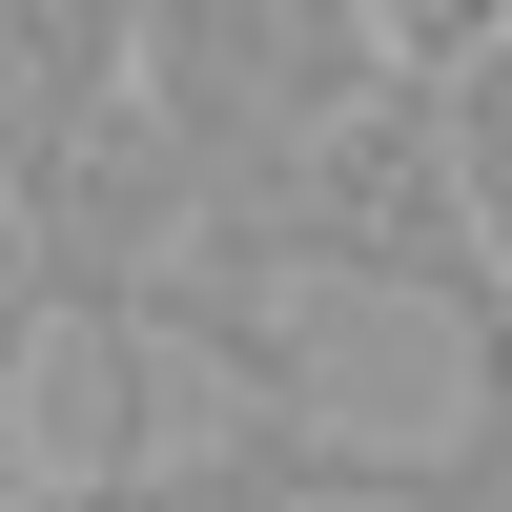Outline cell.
<instances>
[{"instance_id":"8","label":"cell","mask_w":512,"mask_h":512,"mask_svg":"<svg viewBox=\"0 0 512 512\" xmlns=\"http://www.w3.org/2000/svg\"><path fill=\"white\" fill-rule=\"evenodd\" d=\"M21 369H41V349H0V492H21Z\"/></svg>"},{"instance_id":"1","label":"cell","mask_w":512,"mask_h":512,"mask_svg":"<svg viewBox=\"0 0 512 512\" xmlns=\"http://www.w3.org/2000/svg\"><path fill=\"white\" fill-rule=\"evenodd\" d=\"M226 267L267 287H349V308H431V328H472L512 308L492 287V246H472V185H451V123H431V62H390L369 103H328L308 144L267 164V185L226 205Z\"/></svg>"},{"instance_id":"10","label":"cell","mask_w":512,"mask_h":512,"mask_svg":"<svg viewBox=\"0 0 512 512\" xmlns=\"http://www.w3.org/2000/svg\"><path fill=\"white\" fill-rule=\"evenodd\" d=\"M308 512H328V492H308Z\"/></svg>"},{"instance_id":"3","label":"cell","mask_w":512,"mask_h":512,"mask_svg":"<svg viewBox=\"0 0 512 512\" xmlns=\"http://www.w3.org/2000/svg\"><path fill=\"white\" fill-rule=\"evenodd\" d=\"M287 492H328V512H512V308H472V410L410 431V451L287 410Z\"/></svg>"},{"instance_id":"4","label":"cell","mask_w":512,"mask_h":512,"mask_svg":"<svg viewBox=\"0 0 512 512\" xmlns=\"http://www.w3.org/2000/svg\"><path fill=\"white\" fill-rule=\"evenodd\" d=\"M144 82V0H0V185H62Z\"/></svg>"},{"instance_id":"7","label":"cell","mask_w":512,"mask_h":512,"mask_svg":"<svg viewBox=\"0 0 512 512\" xmlns=\"http://www.w3.org/2000/svg\"><path fill=\"white\" fill-rule=\"evenodd\" d=\"M0 349H62V308H41V205L0 185Z\"/></svg>"},{"instance_id":"2","label":"cell","mask_w":512,"mask_h":512,"mask_svg":"<svg viewBox=\"0 0 512 512\" xmlns=\"http://www.w3.org/2000/svg\"><path fill=\"white\" fill-rule=\"evenodd\" d=\"M369 82H390V0H144V123L226 205Z\"/></svg>"},{"instance_id":"9","label":"cell","mask_w":512,"mask_h":512,"mask_svg":"<svg viewBox=\"0 0 512 512\" xmlns=\"http://www.w3.org/2000/svg\"><path fill=\"white\" fill-rule=\"evenodd\" d=\"M0 512H21V492H0Z\"/></svg>"},{"instance_id":"6","label":"cell","mask_w":512,"mask_h":512,"mask_svg":"<svg viewBox=\"0 0 512 512\" xmlns=\"http://www.w3.org/2000/svg\"><path fill=\"white\" fill-rule=\"evenodd\" d=\"M431 123H451V185H472V246H492V287H512V0L472 41L431 62Z\"/></svg>"},{"instance_id":"5","label":"cell","mask_w":512,"mask_h":512,"mask_svg":"<svg viewBox=\"0 0 512 512\" xmlns=\"http://www.w3.org/2000/svg\"><path fill=\"white\" fill-rule=\"evenodd\" d=\"M21 512H308V492H287V390H246L226 451H144V431H123L103 472H62V492H21Z\"/></svg>"}]
</instances>
